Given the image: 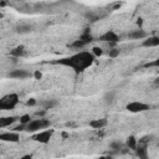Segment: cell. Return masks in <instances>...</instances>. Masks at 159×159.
<instances>
[{"label": "cell", "instance_id": "cell-10", "mask_svg": "<svg viewBox=\"0 0 159 159\" xmlns=\"http://www.w3.org/2000/svg\"><path fill=\"white\" fill-rule=\"evenodd\" d=\"M144 47H157L159 45V37L158 36H147L145 40L142 43Z\"/></svg>", "mask_w": 159, "mask_h": 159}, {"label": "cell", "instance_id": "cell-3", "mask_svg": "<svg viewBox=\"0 0 159 159\" xmlns=\"http://www.w3.org/2000/svg\"><path fill=\"white\" fill-rule=\"evenodd\" d=\"M50 127V120L47 119H43V118H40V119H31L26 125V130L27 132H39L41 129H45V128H48Z\"/></svg>", "mask_w": 159, "mask_h": 159}, {"label": "cell", "instance_id": "cell-9", "mask_svg": "<svg viewBox=\"0 0 159 159\" xmlns=\"http://www.w3.org/2000/svg\"><path fill=\"white\" fill-rule=\"evenodd\" d=\"M129 39H133V40H143L148 36V34L143 30V29H138V30H133L132 32H129Z\"/></svg>", "mask_w": 159, "mask_h": 159}, {"label": "cell", "instance_id": "cell-24", "mask_svg": "<svg viewBox=\"0 0 159 159\" xmlns=\"http://www.w3.org/2000/svg\"><path fill=\"white\" fill-rule=\"evenodd\" d=\"M0 17H2V14H1V12H0Z\"/></svg>", "mask_w": 159, "mask_h": 159}, {"label": "cell", "instance_id": "cell-11", "mask_svg": "<svg viewBox=\"0 0 159 159\" xmlns=\"http://www.w3.org/2000/svg\"><path fill=\"white\" fill-rule=\"evenodd\" d=\"M89 125L94 129H102L103 127L107 125V119L106 118H98V119H93L89 122Z\"/></svg>", "mask_w": 159, "mask_h": 159}, {"label": "cell", "instance_id": "cell-18", "mask_svg": "<svg viewBox=\"0 0 159 159\" xmlns=\"http://www.w3.org/2000/svg\"><path fill=\"white\" fill-rule=\"evenodd\" d=\"M30 120H31L30 114H22V116L20 117V123H21L22 125H26V124H27Z\"/></svg>", "mask_w": 159, "mask_h": 159}, {"label": "cell", "instance_id": "cell-15", "mask_svg": "<svg viewBox=\"0 0 159 159\" xmlns=\"http://www.w3.org/2000/svg\"><path fill=\"white\" fill-rule=\"evenodd\" d=\"M125 144H127V147H128L129 149H135V148H137V145H138V140L135 139V137L130 135V137H128V138H127Z\"/></svg>", "mask_w": 159, "mask_h": 159}, {"label": "cell", "instance_id": "cell-19", "mask_svg": "<svg viewBox=\"0 0 159 159\" xmlns=\"http://www.w3.org/2000/svg\"><path fill=\"white\" fill-rule=\"evenodd\" d=\"M108 56H109L111 58L118 57V56H119V50H118V48H111V50L108 51Z\"/></svg>", "mask_w": 159, "mask_h": 159}, {"label": "cell", "instance_id": "cell-20", "mask_svg": "<svg viewBox=\"0 0 159 159\" xmlns=\"http://www.w3.org/2000/svg\"><path fill=\"white\" fill-rule=\"evenodd\" d=\"M120 147H122V143L118 142V140H114V142L111 143V148L112 149H120Z\"/></svg>", "mask_w": 159, "mask_h": 159}, {"label": "cell", "instance_id": "cell-5", "mask_svg": "<svg viewBox=\"0 0 159 159\" xmlns=\"http://www.w3.org/2000/svg\"><path fill=\"white\" fill-rule=\"evenodd\" d=\"M52 134H53V129H48V128L41 129V130H39V133L35 135V140H37V142H40V143L46 144V143H48V142H50V139H51Z\"/></svg>", "mask_w": 159, "mask_h": 159}, {"label": "cell", "instance_id": "cell-8", "mask_svg": "<svg viewBox=\"0 0 159 159\" xmlns=\"http://www.w3.org/2000/svg\"><path fill=\"white\" fill-rule=\"evenodd\" d=\"M101 40H102V41H106V42H117V41L119 40V37H118V35H117L114 31L109 30V31L104 32V34L101 36Z\"/></svg>", "mask_w": 159, "mask_h": 159}, {"label": "cell", "instance_id": "cell-7", "mask_svg": "<svg viewBox=\"0 0 159 159\" xmlns=\"http://www.w3.org/2000/svg\"><path fill=\"white\" fill-rule=\"evenodd\" d=\"M31 73L26 70H12L11 72H9V77L10 78H16V80H24V78H27L30 77Z\"/></svg>", "mask_w": 159, "mask_h": 159}, {"label": "cell", "instance_id": "cell-2", "mask_svg": "<svg viewBox=\"0 0 159 159\" xmlns=\"http://www.w3.org/2000/svg\"><path fill=\"white\" fill-rule=\"evenodd\" d=\"M19 103V96L15 93H10L4 96L0 99V111L4 109H12L16 107V104Z\"/></svg>", "mask_w": 159, "mask_h": 159}, {"label": "cell", "instance_id": "cell-17", "mask_svg": "<svg viewBox=\"0 0 159 159\" xmlns=\"http://www.w3.org/2000/svg\"><path fill=\"white\" fill-rule=\"evenodd\" d=\"M91 52H92V55H93L94 57H99V56H102V55H103V50H102L101 47H97V46H96V47H93Z\"/></svg>", "mask_w": 159, "mask_h": 159}, {"label": "cell", "instance_id": "cell-23", "mask_svg": "<svg viewBox=\"0 0 159 159\" xmlns=\"http://www.w3.org/2000/svg\"><path fill=\"white\" fill-rule=\"evenodd\" d=\"M35 77H37V78H40L41 77V73L37 71V72H35Z\"/></svg>", "mask_w": 159, "mask_h": 159}, {"label": "cell", "instance_id": "cell-4", "mask_svg": "<svg viewBox=\"0 0 159 159\" xmlns=\"http://www.w3.org/2000/svg\"><path fill=\"white\" fill-rule=\"evenodd\" d=\"M127 109L129 112H133V113L144 112V111H148L149 109V104L143 103V102H139V101H133V102H130V103L127 104Z\"/></svg>", "mask_w": 159, "mask_h": 159}, {"label": "cell", "instance_id": "cell-12", "mask_svg": "<svg viewBox=\"0 0 159 159\" xmlns=\"http://www.w3.org/2000/svg\"><path fill=\"white\" fill-rule=\"evenodd\" d=\"M31 30H32V26L30 24H26V22H21V24H19L16 26V32L21 34V35L29 34V32H31Z\"/></svg>", "mask_w": 159, "mask_h": 159}, {"label": "cell", "instance_id": "cell-13", "mask_svg": "<svg viewBox=\"0 0 159 159\" xmlns=\"http://www.w3.org/2000/svg\"><path fill=\"white\" fill-rule=\"evenodd\" d=\"M103 99H104V102L108 103V104L113 103L114 99H116V91H107V92L104 93V96H103Z\"/></svg>", "mask_w": 159, "mask_h": 159}, {"label": "cell", "instance_id": "cell-1", "mask_svg": "<svg viewBox=\"0 0 159 159\" xmlns=\"http://www.w3.org/2000/svg\"><path fill=\"white\" fill-rule=\"evenodd\" d=\"M93 61H94V56L92 55V52L81 51L78 53H75V55L67 57V58H63L62 61H60V63L72 67L76 72H82L87 67H89Z\"/></svg>", "mask_w": 159, "mask_h": 159}, {"label": "cell", "instance_id": "cell-22", "mask_svg": "<svg viewBox=\"0 0 159 159\" xmlns=\"http://www.w3.org/2000/svg\"><path fill=\"white\" fill-rule=\"evenodd\" d=\"M36 104V101L34 98H31L30 101H27V106H35Z\"/></svg>", "mask_w": 159, "mask_h": 159}, {"label": "cell", "instance_id": "cell-21", "mask_svg": "<svg viewBox=\"0 0 159 159\" xmlns=\"http://www.w3.org/2000/svg\"><path fill=\"white\" fill-rule=\"evenodd\" d=\"M22 52H24L22 47H16V48L12 51V55H16V56H19V55H21Z\"/></svg>", "mask_w": 159, "mask_h": 159}, {"label": "cell", "instance_id": "cell-6", "mask_svg": "<svg viewBox=\"0 0 159 159\" xmlns=\"http://www.w3.org/2000/svg\"><path fill=\"white\" fill-rule=\"evenodd\" d=\"M20 135L17 132H4L0 133V140L2 142H10V143H16L19 142Z\"/></svg>", "mask_w": 159, "mask_h": 159}, {"label": "cell", "instance_id": "cell-16", "mask_svg": "<svg viewBox=\"0 0 159 159\" xmlns=\"http://www.w3.org/2000/svg\"><path fill=\"white\" fill-rule=\"evenodd\" d=\"M135 150H137V155L139 157V158H143V159H145L147 158V149L143 147H138L137 145V148H135Z\"/></svg>", "mask_w": 159, "mask_h": 159}, {"label": "cell", "instance_id": "cell-14", "mask_svg": "<svg viewBox=\"0 0 159 159\" xmlns=\"http://www.w3.org/2000/svg\"><path fill=\"white\" fill-rule=\"evenodd\" d=\"M14 122H15L14 117H2V118H0V128H6L10 124H12Z\"/></svg>", "mask_w": 159, "mask_h": 159}]
</instances>
